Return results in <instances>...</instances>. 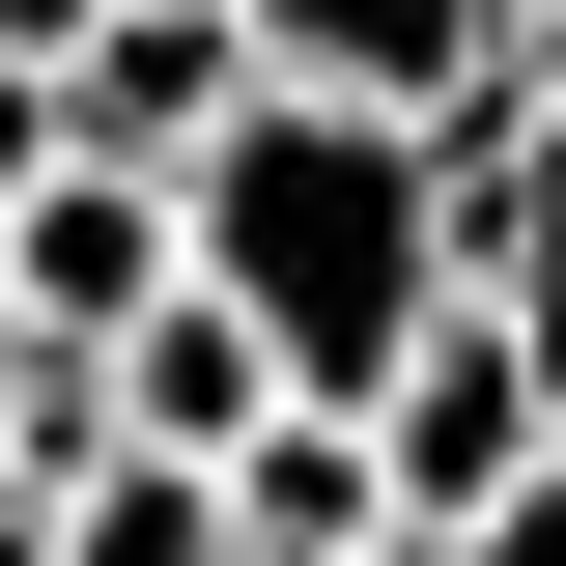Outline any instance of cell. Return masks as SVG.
I'll return each instance as SVG.
<instances>
[{
  "instance_id": "cell-7",
  "label": "cell",
  "mask_w": 566,
  "mask_h": 566,
  "mask_svg": "<svg viewBox=\"0 0 566 566\" xmlns=\"http://www.w3.org/2000/svg\"><path fill=\"white\" fill-rule=\"evenodd\" d=\"M85 397H114L142 453H227V424H255L283 368H255V312H227V283L170 255V283H142V312H114V340H85Z\"/></svg>"
},
{
  "instance_id": "cell-14",
  "label": "cell",
  "mask_w": 566,
  "mask_h": 566,
  "mask_svg": "<svg viewBox=\"0 0 566 566\" xmlns=\"http://www.w3.org/2000/svg\"><path fill=\"white\" fill-rule=\"evenodd\" d=\"M0 566H57V510H29V482H0Z\"/></svg>"
},
{
  "instance_id": "cell-15",
  "label": "cell",
  "mask_w": 566,
  "mask_h": 566,
  "mask_svg": "<svg viewBox=\"0 0 566 566\" xmlns=\"http://www.w3.org/2000/svg\"><path fill=\"white\" fill-rule=\"evenodd\" d=\"M368 566H424V538H368Z\"/></svg>"
},
{
  "instance_id": "cell-2",
  "label": "cell",
  "mask_w": 566,
  "mask_h": 566,
  "mask_svg": "<svg viewBox=\"0 0 566 566\" xmlns=\"http://www.w3.org/2000/svg\"><path fill=\"white\" fill-rule=\"evenodd\" d=\"M566 453V397H538V340H510L482 283H453V312H424L397 368H368V482H397V538H482L510 482H538Z\"/></svg>"
},
{
  "instance_id": "cell-13",
  "label": "cell",
  "mask_w": 566,
  "mask_h": 566,
  "mask_svg": "<svg viewBox=\"0 0 566 566\" xmlns=\"http://www.w3.org/2000/svg\"><path fill=\"white\" fill-rule=\"evenodd\" d=\"M29 170H57V57H0V199H29Z\"/></svg>"
},
{
  "instance_id": "cell-8",
  "label": "cell",
  "mask_w": 566,
  "mask_h": 566,
  "mask_svg": "<svg viewBox=\"0 0 566 566\" xmlns=\"http://www.w3.org/2000/svg\"><path fill=\"white\" fill-rule=\"evenodd\" d=\"M29 510H57V566H227V453H142V424H114V453H57Z\"/></svg>"
},
{
  "instance_id": "cell-4",
  "label": "cell",
  "mask_w": 566,
  "mask_h": 566,
  "mask_svg": "<svg viewBox=\"0 0 566 566\" xmlns=\"http://www.w3.org/2000/svg\"><path fill=\"white\" fill-rule=\"evenodd\" d=\"M170 255H199V227H170V170H114V142H57V170L0 199V283H29V340H114Z\"/></svg>"
},
{
  "instance_id": "cell-10",
  "label": "cell",
  "mask_w": 566,
  "mask_h": 566,
  "mask_svg": "<svg viewBox=\"0 0 566 566\" xmlns=\"http://www.w3.org/2000/svg\"><path fill=\"white\" fill-rule=\"evenodd\" d=\"M57 453H114V397H85V340H29V283H0V482H57Z\"/></svg>"
},
{
  "instance_id": "cell-12",
  "label": "cell",
  "mask_w": 566,
  "mask_h": 566,
  "mask_svg": "<svg viewBox=\"0 0 566 566\" xmlns=\"http://www.w3.org/2000/svg\"><path fill=\"white\" fill-rule=\"evenodd\" d=\"M482 114H566V0H510V57H482Z\"/></svg>"
},
{
  "instance_id": "cell-3",
  "label": "cell",
  "mask_w": 566,
  "mask_h": 566,
  "mask_svg": "<svg viewBox=\"0 0 566 566\" xmlns=\"http://www.w3.org/2000/svg\"><path fill=\"white\" fill-rule=\"evenodd\" d=\"M227 114H255V0H85L57 29V142H114V170H199Z\"/></svg>"
},
{
  "instance_id": "cell-1",
  "label": "cell",
  "mask_w": 566,
  "mask_h": 566,
  "mask_svg": "<svg viewBox=\"0 0 566 566\" xmlns=\"http://www.w3.org/2000/svg\"><path fill=\"white\" fill-rule=\"evenodd\" d=\"M199 283L255 312L283 397H368V368L482 283V114H340V85H255V114L170 170Z\"/></svg>"
},
{
  "instance_id": "cell-6",
  "label": "cell",
  "mask_w": 566,
  "mask_h": 566,
  "mask_svg": "<svg viewBox=\"0 0 566 566\" xmlns=\"http://www.w3.org/2000/svg\"><path fill=\"white\" fill-rule=\"evenodd\" d=\"M397 482H368V397H255L227 424V566H368Z\"/></svg>"
},
{
  "instance_id": "cell-9",
  "label": "cell",
  "mask_w": 566,
  "mask_h": 566,
  "mask_svg": "<svg viewBox=\"0 0 566 566\" xmlns=\"http://www.w3.org/2000/svg\"><path fill=\"white\" fill-rule=\"evenodd\" d=\"M482 312L538 340V397H566V114H482Z\"/></svg>"
},
{
  "instance_id": "cell-5",
  "label": "cell",
  "mask_w": 566,
  "mask_h": 566,
  "mask_svg": "<svg viewBox=\"0 0 566 566\" xmlns=\"http://www.w3.org/2000/svg\"><path fill=\"white\" fill-rule=\"evenodd\" d=\"M510 0H255V85H340V114H482Z\"/></svg>"
},
{
  "instance_id": "cell-11",
  "label": "cell",
  "mask_w": 566,
  "mask_h": 566,
  "mask_svg": "<svg viewBox=\"0 0 566 566\" xmlns=\"http://www.w3.org/2000/svg\"><path fill=\"white\" fill-rule=\"evenodd\" d=\"M424 566H566V453H538V482L482 510V538H424Z\"/></svg>"
}]
</instances>
